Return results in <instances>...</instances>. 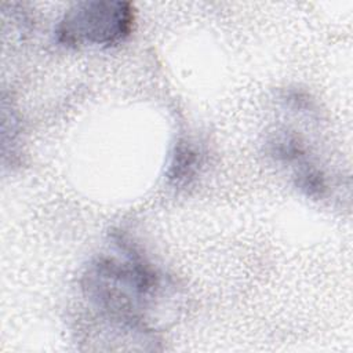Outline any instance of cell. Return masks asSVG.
Masks as SVG:
<instances>
[{"instance_id":"cell-3","label":"cell","mask_w":353,"mask_h":353,"mask_svg":"<svg viewBox=\"0 0 353 353\" xmlns=\"http://www.w3.org/2000/svg\"><path fill=\"white\" fill-rule=\"evenodd\" d=\"M199 164H200L199 153L188 145H181L178 146L172 157L168 175L176 185L186 183L196 174Z\"/></svg>"},{"instance_id":"cell-2","label":"cell","mask_w":353,"mask_h":353,"mask_svg":"<svg viewBox=\"0 0 353 353\" xmlns=\"http://www.w3.org/2000/svg\"><path fill=\"white\" fill-rule=\"evenodd\" d=\"M134 8L124 1H83L70 7L57 28L65 46L110 47L124 41L132 32Z\"/></svg>"},{"instance_id":"cell-1","label":"cell","mask_w":353,"mask_h":353,"mask_svg":"<svg viewBox=\"0 0 353 353\" xmlns=\"http://www.w3.org/2000/svg\"><path fill=\"white\" fill-rule=\"evenodd\" d=\"M85 277L92 298L109 310L132 320L139 309L137 303L154 294L159 285L156 272L132 250H128L123 261L99 258Z\"/></svg>"}]
</instances>
